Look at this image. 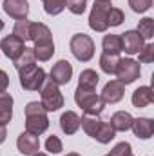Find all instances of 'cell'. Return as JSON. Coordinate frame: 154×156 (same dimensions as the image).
<instances>
[{"mask_svg":"<svg viewBox=\"0 0 154 156\" xmlns=\"http://www.w3.org/2000/svg\"><path fill=\"white\" fill-rule=\"evenodd\" d=\"M47 129H49L47 111L42 107L40 102H29L26 105V131L40 136Z\"/></svg>","mask_w":154,"mask_h":156,"instance_id":"cell-1","label":"cell"},{"mask_svg":"<svg viewBox=\"0 0 154 156\" xmlns=\"http://www.w3.org/2000/svg\"><path fill=\"white\" fill-rule=\"evenodd\" d=\"M75 102L78 104V107L83 109L85 115H100L105 109V102L100 98V94H96L94 89L76 87V91H75Z\"/></svg>","mask_w":154,"mask_h":156,"instance_id":"cell-2","label":"cell"},{"mask_svg":"<svg viewBox=\"0 0 154 156\" xmlns=\"http://www.w3.org/2000/svg\"><path fill=\"white\" fill-rule=\"evenodd\" d=\"M40 104L47 113H54L60 107H64V94L60 91V85L53 83L49 78L40 89Z\"/></svg>","mask_w":154,"mask_h":156,"instance_id":"cell-3","label":"cell"},{"mask_svg":"<svg viewBox=\"0 0 154 156\" xmlns=\"http://www.w3.org/2000/svg\"><path fill=\"white\" fill-rule=\"evenodd\" d=\"M69 47H71V53L75 55V58L80 62H89L94 56V42L85 33L73 35L71 42H69Z\"/></svg>","mask_w":154,"mask_h":156,"instance_id":"cell-4","label":"cell"},{"mask_svg":"<svg viewBox=\"0 0 154 156\" xmlns=\"http://www.w3.org/2000/svg\"><path fill=\"white\" fill-rule=\"evenodd\" d=\"M111 2H98L94 0L91 15H89V27L96 33H105L109 29V22H107V15L111 9Z\"/></svg>","mask_w":154,"mask_h":156,"instance_id":"cell-5","label":"cell"},{"mask_svg":"<svg viewBox=\"0 0 154 156\" xmlns=\"http://www.w3.org/2000/svg\"><path fill=\"white\" fill-rule=\"evenodd\" d=\"M114 75L123 85H129L132 82H136L140 75H142V67H140V62L132 60V58H120L118 60V66H116Z\"/></svg>","mask_w":154,"mask_h":156,"instance_id":"cell-6","label":"cell"},{"mask_svg":"<svg viewBox=\"0 0 154 156\" xmlns=\"http://www.w3.org/2000/svg\"><path fill=\"white\" fill-rule=\"evenodd\" d=\"M45 80H47L45 71L37 66H31V67L20 71V85L26 91H40L42 85L45 83Z\"/></svg>","mask_w":154,"mask_h":156,"instance_id":"cell-7","label":"cell"},{"mask_svg":"<svg viewBox=\"0 0 154 156\" xmlns=\"http://www.w3.org/2000/svg\"><path fill=\"white\" fill-rule=\"evenodd\" d=\"M71 78H73V66L69 60H58L49 73V80L56 85H67Z\"/></svg>","mask_w":154,"mask_h":156,"instance_id":"cell-8","label":"cell"},{"mask_svg":"<svg viewBox=\"0 0 154 156\" xmlns=\"http://www.w3.org/2000/svg\"><path fill=\"white\" fill-rule=\"evenodd\" d=\"M145 45L143 37L138 31H125L121 35V51H125L127 55H138Z\"/></svg>","mask_w":154,"mask_h":156,"instance_id":"cell-9","label":"cell"},{"mask_svg":"<svg viewBox=\"0 0 154 156\" xmlns=\"http://www.w3.org/2000/svg\"><path fill=\"white\" fill-rule=\"evenodd\" d=\"M123 94H125V85H123L120 80H109V82L105 83V87H103L100 98H102V100L105 102V105H107V104H118V102L123 98Z\"/></svg>","mask_w":154,"mask_h":156,"instance_id":"cell-10","label":"cell"},{"mask_svg":"<svg viewBox=\"0 0 154 156\" xmlns=\"http://www.w3.org/2000/svg\"><path fill=\"white\" fill-rule=\"evenodd\" d=\"M0 49L4 51V55L11 60H16L20 56V53L26 49V42H22L20 38H16L15 35H9V37H4L0 42Z\"/></svg>","mask_w":154,"mask_h":156,"instance_id":"cell-11","label":"cell"},{"mask_svg":"<svg viewBox=\"0 0 154 156\" xmlns=\"http://www.w3.org/2000/svg\"><path fill=\"white\" fill-rule=\"evenodd\" d=\"M16 147H18V153H22V154H37L40 151V140L37 134H31V133H22L20 136H18V140H16Z\"/></svg>","mask_w":154,"mask_h":156,"instance_id":"cell-12","label":"cell"},{"mask_svg":"<svg viewBox=\"0 0 154 156\" xmlns=\"http://www.w3.org/2000/svg\"><path fill=\"white\" fill-rule=\"evenodd\" d=\"M4 11L15 20L27 18V15H29V2L27 0H4Z\"/></svg>","mask_w":154,"mask_h":156,"instance_id":"cell-13","label":"cell"},{"mask_svg":"<svg viewBox=\"0 0 154 156\" xmlns=\"http://www.w3.org/2000/svg\"><path fill=\"white\" fill-rule=\"evenodd\" d=\"M131 129H132L134 136H138L142 140H149L154 133V122L151 118H134Z\"/></svg>","mask_w":154,"mask_h":156,"instance_id":"cell-14","label":"cell"},{"mask_svg":"<svg viewBox=\"0 0 154 156\" xmlns=\"http://www.w3.org/2000/svg\"><path fill=\"white\" fill-rule=\"evenodd\" d=\"M132 105L134 107H138V109H142V107H147V105H151L154 102V91L151 85H142V87H138L134 93H132Z\"/></svg>","mask_w":154,"mask_h":156,"instance_id":"cell-15","label":"cell"},{"mask_svg":"<svg viewBox=\"0 0 154 156\" xmlns=\"http://www.w3.org/2000/svg\"><path fill=\"white\" fill-rule=\"evenodd\" d=\"M29 40L31 42H47V40H53V33L51 29L42 24V22H31L29 26Z\"/></svg>","mask_w":154,"mask_h":156,"instance_id":"cell-16","label":"cell"},{"mask_svg":"<svg viewBox=\"0 0 154 156\" xmlns=\"http://www.w3.org/2000/svg\"><path fill=\"white\" fill-rule=\"evenodd\" d=\"M132 120L134 118L131 116V113H127V111H118L114 113L113 116H111V127L114 129L116 133H125V131H129L131 129V125H132Z\"/></svg>","mask_w":154,"mask_h":156,"instance_id":"cell-17","label":"cell"},{"mask_svg":"<svg viewBox=\"0 0 154 156\" xmlns=\"http://www.w3.org/2000/svg\"><path fill=\"white\" fill-rule=\"evenodd\" d=\"M13 118V96L9 93H0V125H7Z\"/></svg>","mask_w":154,"mask_h":156,"instance_id":"cell-18","label":"cell"},{"mask_svg":"<svg viewBox=\"0 0 154 156\" xmlns=\"http://www.w3.org/2000/svg\"><path fill=\"white\" fill-rule=\"evenodd\" d=\"M60 129L65 134H75L78 129H80V116H78L75 111H65L60 116Z\"/></svg>","mask_w":154,"mask_h":156,"instance_id":"cell-19","label":"cell"},{"mask_svg":"<svg viewBox=\"0 0 154 156\" xmlns=\"http://www.w3.org/2000/svg\"><path fill=\"white\" fill-rule=\"evenodd\" d=\"M33 53H35V58H37L38 62H47V60H51V56L54 55V42H53V40L37 42L35 47H33Z\"/></svg>","mask_w":154,"mask_h":156,"instance_id":"cell-20","label":"cell"},{"mask_svg":"<svg viewBox=\"0 0 154 156\" xmlns=\"http://www.w3.org/2000/svg\"><path fill=\"white\" fill-rule=\"evenodd\" d=\"M100 123H102L100 115H83V116L80 118V127H82V129L85 131V134L91 136V138H94V134H96Z\"/></svg>","mask_w":154,"mask_h":156,"instance_id":"cell-21","label":"cell"},{"mask_svg":"<svg viewBox=\"0 0 154 156\" xmlns=\"http://www.w3.org/2000/svg\"><path fill=\"white\" fill-rule=\"evenodd\" d=\"M13 64H15V69H16L18 73L24 71V69H27V67H31V66H35V64H37V58H35L33 47H26V49L20 53V56H18L16 60H13Z\"/></svg>","mask_w":154,"mask_h":156,"instance_id":"cell-22","label":"cell"},{"mask_svg":"<svg viewBox=\"0 0 154 156\" xmlns=\"http://www.w3.org/2000/svg\"><path fill=\"white\" fill-rule=\"evenodd\" d=\"M102 47H103V53L120 56V53H121V37L120 35H105L103 40H102Z\"/></svg>","mask_w":154,"mask_h":156,"instance_id":"cell-23","label":"cell"},{"mask_svg":"<svg viewBox=\"0 0 154 156\" xmlns=\"http://www.w3.org/2000/svg\"><path fill=\"white\" fill-rule=\"evenodd\" d=\"M98 73L94 69H83L80 73V78H78V87H83V89H96L98 85Z\"/></svg>","mask_w":154,"mask_h":156,"instance_id":"cell-24","label":"cell"},{"mask_svg":"<svg viewBox=\"0 0 154 156\" xmlns=\"http://www.w3.org/2000/svg\"><path fill=\"white\" fill-rule=\"evenodd\" d=\"M114 136H116V131L111 127V123L109 122H102L98 131H96V134H94V140L100 142V144H109L111 140H114Z\"/></svg>","mask_w":154,"mask_h":156,"instance_id":"cell-25","label":"cell"},{"mask_svg":"<svg viewBox=\"0 0 154 156\" xmlns=\"http://www.w3.org/2000/svg\"><path fill=\"white\" fill-rule=\"evenodd\" d=\"M118 60H120L118 55H107V53H102V56H100V67H102V71L107 73V75H114L116 66H118Z\"/></svg>","mask_w":154,"mask_h":156,"instance_id":"cell-26","label":"cell"},{"mask_svg":"<svg viewBox=\"0 0 154 156\" xmlns=\"http://www.w3.org/2000/svg\"><path fill=\"white\" fill-rule=\"evenodd\" d=\"M29 26H31V22H29L27 18L16 20V24H15V27H13V35H15L16 38H20L22 42H27V40H29Z\"/></svg>","mask_w":154,"mask_h":156,"instance_id":"cell-27","label":"cell"},{"mask_svg":"<svg viewBox=\"0 0 154 156\" xmlns=\"http://www.w3.org/2000/svg\"><path fill=\"white\" fill-rule=\"evenodd\" d=\"M143 40H151L154 37V18L151 16H147V18H143V20H140V24H138V29H136Z\"/></svg>","mask_w":154,"mask_h":156,"instance_id":"cell-28","label":"cell"},{"mask_svg":"<svg viewBox=\"0 0 154 156\" xmlns=\"http://www.w3.org/2000/svg\"><path fill=\"white\" fill-rule=\"evenodd\" d=\"M65 9V0H44V11L51 16L60 15Z\"/></svg>","mask_w":154,"mask_h":156,"instance_id":"cell-29","label":"cell"},{"mask_svg":"<svg viewBox=\"0 0 154 156\" xmlns=\"http://www.w3.org/2000/svg\"><path fill=\"white\" fill-rule=\"evenodd\" d=\"M125 20V15L120 7H111L109 9V15H107V22H109V27H118L121 26Z\"/></svg>","mask_w":154,"mask_h":156,"instance_id":"cell-30","label":"cell"},{"mask_svg":"<svg viewBox=\"0 0 154 156\" xmlns=\"http://www.w3.org/2000/svg\"><path fill=\"white\" fill-rule=\"evenodd\" d=\"M45 151L49 153V154H60L62 151H64V145H62V142H60V138L58 136H49L47 140H45Z\"/></svg>","mask_w":154,"mask_h":156,"instance_id":"cell-31","label":"cell"},{"mask_svg":"<svg viewBox=\"0 0 154 156\" xmlns=\"http://www.w3.org/2000/svg\"><path fill=\"white\" fill-rule=\"evenodd\" d=\"M65 7L73 15H83L87 7V0H65Z\"/></svg>","mask_w":154,"mask_h":156,"instance_id":"cell-32","label":"cell"},{"mask_svg":"<svg viewBox=\"0 0 154 156\" xmlns=\"http://www.w3.org/2000/svg\"><path fill=\"white\" fill-rule=\"evenodd\" d=\"M131 154H132V147H131L129 142L116 144L114 147L111 149V153H109V156H131Z\"/></svg>","mask_w":154,"mask_h":156,"instance_id":"cell-33","label":"cell"},{"mask_svg":"<svg viewBox=\"0 0 154 156\" xmlns=\"http://www.w3.org/2000/svg\"><path fill=\"white\" fill-rule=\"evenodd\" d=\"M129 5L134 13H145L151 9L152 0H129Z\"/></svg>","mask_w":154,"mask_h":156,"instance_id":"cell-34","label":"cell"},{"mask_svg":"<svg viewBox=\"0 0 154 156\" xmlns=\"http://www.w3.org/2000/svg\"><path fill=\"white\" fill-rule=\"evenodd\" d=\"M138 55H140V62L142 64H151L154 60V44H145L143 49Z\"/></svg>","mask_w":154,"mask_h":156,"instance_id":"cell-35","label":"cell"},{"mask_svg":"<svg viewBox=\"0 0 154 156\" xmlns=\"http://www.w3.org/2000/svg\"><path fill=\"white\" fill-rule=\"evenodd\" d=\"M7 87H9V76H7L5 71L0 69V93H4Z\"/></svg>","mask_w":154,"mask_h":156,"instance_id":"cell-36","label":"cell"},{"mask_svg":"<svg viewBox=\"0 0 154 156\" xmlns=\"http://www.w3.org/2000/svg\"><path fill=\"white\" fill-rule=\"evenodd\" d=\"M5 136H7L5 125H0V144H4V142H5Z\"/></svg>","mask_w":154,"mask_h":156,"instance_id":"cell-37","label":"cell"},{"mask_svg":"<svg viewBox=\"0 0 154 156\" xmlns=\"http://www.w3.org/2000/svg\"><path fill=\"white\" fill-rule=\"evenodd\" d=\"M33 156H49V154H44V153H40V151H38L37 154H33Z\"/></svg>","mask_w":154,"mask_h":156,"instance_id":"cell-38","label":"cell"},{"mask_svg":"<svg viewBox=\"0 0 154 156\" xmlns=\"http://www.w3.org/2000/svg\"><path fill=\"white\" fill-rule=\"evenodd\" d=\"M67 156H82V154H78V153H69Z\"/></svg>","mask_w":154,"mask_h":156,"instance_id":"cell-39","label":"cell"},{"mask_svg":"<svg viewBox=\"0 0 154 156\" xmlns=\"http://www.w3.org/2000/svg\"><path fill=\"white\" fill-rule=\"evenodd\" d=\"M2 29H4V22L0 20V31H2Z\"/></svg>","mask_w":154,"mask_h":156,"instance_id":"cell-40","label":"cell"},{"mask_svg":"<svg viewBox=\"0 0 154 156\" xmlns=\"http://www.w3.org/2000/svg\"><path fill=\"white\" fill-rule=\"evenodd\" d=\"M98 2H111V0H98Z\"/></svg>","mask_w":154,"mask_h":156,"instance_id":"cell-41","label":"cell"},{"mask_svg":"<svg viewBox=\"0 0 154 156\" xmlns=\"http://www.w3.org/2000/svg\"><path fill=\"white\" fill-rule=\"evenodd\" d=\"M131 156H134V154H131Z\"/></svg>","mask_w":154,"mask_h":156,"instance_id":"cell-42","label":"cell"},{"mask_svg":"<svg viewBox=\"0 0 154 156\" xmlns=\"http://www.w3.org/2000/svg\"><path fill=\"white\" fill-rule=\"evenodd\" d=\"M105 156H109V154H105Z\"/></svg>","mask_w":154,"mask_h":156,"instance_id":"cell-43","label":"cell"}]
</instances>
